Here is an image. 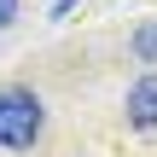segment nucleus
<instances>
[{
    "label": "nucleus",
    "mask_w": 157,
    "mask_h": 157,
    "mask_svg": "<svg viewBox=\"0 0 157 157\" xmlns=\"http://www.w3.org/2000/svg\"><path fill=\"white\" fill-rule=\"evenodd\" d=\"M12 17H17V0H0V29H6Z\"/></svg>",
    "instance_id": "4"
},
{
    "label": "nucleus",
    "mask_w": 157,
    "mask_h": 157,
    "mask_svg": "<svg viewBox=\"0 0 157 157\" xmlns=\"http://www.w3.org/2000/svg\"><path fill=\"white\" fill-rule=\"evenodd\" d=\"M35 134H41V99L29 87H6L0 93V146L23 151V146H35Z\"/></svg>",
    "instance_id": "1"
},
{
    "label": "nucleus",
    "mask_w": 157,
    "mask_h": 157,
    "mask_svg": "<svg viewBox=\"0 0 157 157\" xmlns=\"http://www.w3.org/2000/svg\"><path fill=\"white\" fill-rule=\"evenodd\" d=\"M134 52H140V64H157V23H146L134 35Z\"/></svg>",
    "instance_id": "3"
},
{
    "label": "nucleus",
    "mask_w": 157,
    "mask_h": 157,
    "mask_svg": "<svg viewBox=\"0 0 157 157\" xmlns=\"http://www.w3.org/2000/svg\"><path fill=\"white\" fill-rule=\"evenodd\" d=\"M128 122L134 128H157V76H140L128 87Z\"/></svg>",
    "instance_id": "2"
}]
</instances>
